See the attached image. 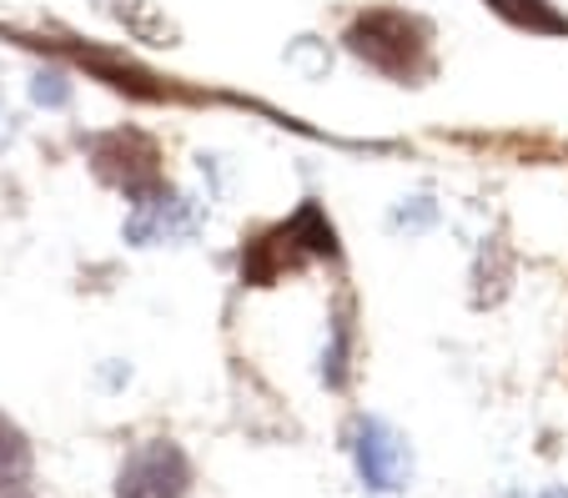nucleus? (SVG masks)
Masks as SVG:
<instances>
[{
	"instance_id": "20e7f679",
	"label": "nucleus",
	"mask_w": 568,
	"mask_h": 498,
	"mask_svg": "<svg viewBox=\"0 0 568 498\" xmlns=\"http://www.w3.org/2000/svg\"><path fill=\"white\" fill-rule=\"evenodd\" d=\"M192 494V458L172 438H146L116 468V498H186Z\"/></svg>"
},
{
	"instance_id": "9d476101",
	"label": "nucleus",
	"mask_w": 568,
	"mask_h": 498,
	"mask_svg": "<svg viewBox=\"0 0 568 498\" xmlns=\"http://www.w3.org/2000/svg\"><path fill=\"white\" fill-rule=\"evenodd\" d=\"M31 96H36V106H51V111H61L65 101H71V81H65V71H36V81H31Z\"/></svg>"
},
{
	"instance_id": "1a4fd4ad",
	"label": "nucleus",
	"mask_w": 568,
	"mask_h": 498,
	"mask_svg": "<svg viewBox=\"0 0 568 498\" xmlns=\"http://www.w3.org/2000/svg\"><path fill=\"white\" fill-rule=\"evenodd\" d=\"M0 474H26L31 478V444L6 413H0Z\"/></svg>"
},
{
	"instance_id": "9b49d317",
	"label": "nucleus",
	"mask_w": 568,
	"mask_h": 498,
	"mask_svg": "<svg viewBox=\"0 0 568 498\" xmlns=\"http://www.w3.org/2000/svg\"><path fill=\"white\" fill-rule=\"evenodd\" d=\"M0 498H36L31 478L26 474H0Z\"/></svg>"
},
{
	"instance_id": "6e6552de",
	"label": "nucleus",
	"mask_w": 568,
	"mask_h": 498,
	"mask_svg": "<svg viewBox=\"0 0 568 498\" xmlns=\"http://www.w3.org/2000/svg\"><path fill=\"white\" fill-rule=\"evenodd\" d=\"M353 378V313L337 307L333 313V327H327V347H322V383L327 388H347Z\"/></svg>"
},
{
	"instance_id": "0eeeda50",
	"label": "nucleus",
	"mask_w": 568,
	"mask_h": 498,
	"mask_svg": "<svg viewBox=\"0 0 568 498\" xmlns=\"http://www.w3.org/2000/svg\"><path fill=\"white\" fill-rule=\"evenodd\" d=\"M488 11H498L508 26L518 31H534V35H568V16L554 11L548 0H483Z\"/></svg>"
},
{
	"instance_id": "423d86ee",
	"label": "nucleus",
	"mask_w": 568,
	"mask_h": 498,
	"mask_svg": "<svg viewBox=\"0 0 568 498\" xmlns=\"http://www.w3.org/2000/svg\"><path fill=\"white\" fill-rule=\"evenodd\" d=\"M196 232V206L186 202L182 192L161 186V192L141 196L131 202V217H126V242L136 247H156V242H182Z\"/></svg>"
},
{
	"instance_id": "f257e3e1",
	"label": "nucleus",
	"mask_w": 568,
	"mask_h": 498,
	"mask_svg": "<svg viewBox=\"0 0 568 498\" xmlns=\"http://www.w3.org/2000/svg\"><path fill=\"white\" fill-rule=\"evenodd\" d=\"M343 45L377 77L397 81V87H423L433 77V31L428 21L408 11H393V6H377L363 11L347 26Z\"/></svg>"
},
{
	"instance_id": "39448f33",
	"label": "nucleus",
	"mask_w": 568,
	"mask_h": 498,
	"mask_svg": "<svg viewBox=\"0 0 568 498\" xmlns=\"http://www.w3.org/2000/svg\"><path fill=\"white\" fill-rule=\"evenodd\" d=\"M353 464L373 494H397L413 474V448L383 418H357L353 423Z\"/></svg>"
},
{
	"instance_id": "7ed1b4c3",
	"label": "nucleus",
	"mask_w": 568,
	"mask_h": 498,
	"mask_svg": "<svg viewBox=\"0 0 568 498\" xmlns=\"http://www.w3.org/2000/svg\"><path fill=\"white\" fill-rule=\"evenodd\" d=\"M91 146V166L106 186L126 192V202H141V196L161 192L166 176H161V152L156 141L136 126H116V131H101V136L87 141Z\"/></svg>"
},
{
	"instance_id": "f8f14e48",
	"label": "nucleus",
	"mask_w": 568,
	"mask_h": 498,
	"mask_svg": "<svg viewBox=\"0 0 568 498\" xmlns=\"http://www.w3.org/2000/svg\"><path fill=\"white\" fill-rule=\"evenodd\" d=\"M544 498H568V488H548V494Z\"/></svg>"
},
{
	"instance_id": "f03ea898",
	"label": "nucleus",
	"mask_w": 568,
	"mask_h": 498,
	"mask_svg": "<svg viewBox=\"0 0 568 498\" xmlns=\"http://www.w3.org/2000/svg\"><path fill=\"white\" fill-rule=\"evenodd\" d=\"M307 257H337V232H333V222L322 217L317 202H302L297 217L272 227L267 237L247 242V252H242V277H247L252 287H267L282 272L302 267Z\"/></svg>"
}]
</instances>
